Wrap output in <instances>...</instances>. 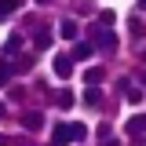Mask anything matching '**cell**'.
Wrapping results in <instances>:
<instances>
[{"mask_svg":"<svg viewBox=\"0 0 146 146\" xmlns=\"http://www.w3.org/2000/svg\"><path fill=\"white\" fill-rule=\"evenodd\" d=\"M36 4H40V7H44V4H51V0H36Z\"/></svg>","mask_w":146,"mask_h":146,"instance_id":"19","label":"cell"},{"mask_svg":"<svg viewBox=\"0 0 146 146\" xmlns=\"http://www.w3.org/2000/svg\"><path fill=\"white\" fill-rule=\"evenodd\" d=\"M33 44L40 48V51H48L51 48V29H36V36H33Z\"/></svg>","mask_w":146,"mask_h":146,"instance_id":"8","label":"cell"},{"mask_svg":"<svg viewBox=\"0 0 146 146\" xmlns=\"http://www.w3.org/2000/svg\"><path fill=\"white\" fill-rule=\"evenodd\" d=\"M4 117H7V106H4V102H0V121H4Z\"/></svg>","mask_w":146,"mask_h":146,"instance_id":"18","label":"cell"},{"mask_svg":"<svg viewBox=\"0 0 146 146\" xmlns=\"http://www.w3.org/2000/svg\"><path fill=\"white\" fill-rule=\"evenodd\" d=\"M124 91H128V102H143V91H139V88H131V84H128Z\"/></svg>","mask_w":146,"mask_h":146,"instance_id":"16","label":"cell"},{"mask_svg":"<svg viewBox=\"0 0 146 146\" xmlns=\"http://www.w3.org/2000/svg\"><path fill=\"white\" fill-rule=\"evenodd\" d=\"M91 40H95L91 48H102V51H113V48H117V33H113V29H95Z\"/></svg>","mask_w":146,"mask_h":146,"instance_id":"2","label":"cell"},{"mask_svg":"<svg viewBox=\"0 0 146 146\" xmlns=\"http://www.w3.org/2000/svg\"><path fill=\"white\" fill-rule=\"evenodd\" d=\"M15 7H18V0H0V22H4V18L11 15Z\"/></svg>","mask_w":146,"mask_h":146,"instance_id":"14","label":"cell"},{"mask_svg":"<svg viewBox=\"0 0 146 146\" xmlns=\"http://www.w3.org/2000/svg\"><path fill=\"white\" fill-rule=\"evenodd\" d=\"M51 73L58 77V80H70V77H73V58H70V55H55Z\"/></svg>","mask_w":146,"mask_h":146,"instance_id":"3","label":"cell"},{"mask_svg":"<svg viewBox=\"0 0 146 146\" xmlns=\"http://www.w3.org/2000/svg\"><path fill=\"white\" fill-rule=\"evenodd\" d=\"M58 33L66 36V40H73V36H77V22H70V18H66V22L58 26Z\"/></svg>","mask_w":146,"mask_h":146,"instance_id":"11","label":"cell"},{"mask_svg":"<svg viewBox=\"0 0 146 146\" xmlns=\"http://www.w3.org/2000/svg\"><path fill=\"white\" fill-rule=\"evenodd\" d=\"M143 131H146V113H135V117L128 121V135H131V139H143Z\"/></svg>","mask_w":146,"mask_h":146,"instance_id":"5","label":"cell"},{"mask_svg":"<svg viewBox=\"0 0 146 146\" xmlns=\"http://www.w3.org/2000/svg\"><path fill=\"white\" fill-rule=\"evenodd\" d=\"M102 146H121V143H117V139H102Z\"/></svg>","mask_w":146,"mask_h":146,"instance_id":"17","label":"cell"},{"mask_svg":"<svg viewBox=\"0 0 146 146\" xmlns=\"http://www.w3.org/2000/svg\"><path fill=\"white\" fill-rule=\"evenodd\" d=\"M55 106H58V110H70L73 106V91H58V95H55Z\"/></svg>","mask_w":146,"mask_h":146,"instance_id":"10","label":"cell"},{"mask_svg":"<svg viewBox=\"0 0 146 146\" xmlns=\"http://www.w3.org/2000/svg\"><path fill=\"white\" fill-rule=\"evenodd\" d=\"M0 146H7V139H4V135H0Z\"/></svg>","mask_w":146,"mask_h":146,"instance_id":"20","label":"cell"},{"mask_svg":"<svg viewBox=\"0 0 146 146\" xmlns=\"http://www.w3.org/2000/svg\"><path fill=\"white\" fill-rule=\"evenodd\" d=\"M113 26V11H99V29H110Z\"/></svg>","mask_w":146,"mask_h":146,"instance_id":"15","label":"cell"},{"mask_svg":"<svg viewBox=\"0 0 146 146\" xmlns=\"http://www.w3.org/2000/svg\"><path fill=\"white\" fill-rule=\"evenodd\" d=\"M22 128L40 131V128H44V113H40V110H26V113H22Z\"/></svg>","mask_w":146,"mask_h":146,"instance_id":"4","label":"cell"},{"mask_svg":"<svg viewBox=\"0 0 146 146\" xmlns=\"http://www.w3.org/2000/svg\"><path fill=\"white\" fill-rule=\"evenodd\" d=\"M91 55H95V48H91L88 40H80V44L73 48V55H70V58H77V62H84V58H91Z\"/></svg>","mask_w":146,"mask_h":146,"instance_id":"6","label":"cell"},{"mask_svg":"<svg viewBox=\"0 0 146 146\" xmlns=\"http://www.w3.org/2000/svg\"><path fill=\"white\" fill-rule=\"evenodd\" d=\"M11 66H7V62H0V88H7V84H11Z\"/></svg>","mask_w":146,"mask_h":146,"instance_id":"13","label":"cell"},{"mask_svg":"<svg viewBox=\"0 0 146 146\" xmlns=\"http://www.w3.org/2000/svg\"><path fill=\"white\" fill-rule=\"evenodd\" d=\"M143 58H146V51H143Z\"/></svg>","mask_w":146,"mask_h":146,"instance_id":"23","label":"cell"},{"mask_svg":"<svg viewBox=\"0 0 146 146\" xmlns=\"http://www.w3.org/2000/svg\"><path fill=\"white\" fill-rule=\"evenodd\" d=\"M18 48H22V36L15 33V36H7V44H4V55H15Z\"/></svg>","mask_w":146,"mask_h":146,"instance_id":"12","label":"cell"},{"mask_svg":"<svg viewBox=\"0 0 146 146\" xmlns=\"http://www.w3.org/2000/svg\"><path fill=\"white\" fill-rule=\"evenodd\" d=\"M139 80H143V84H146V73H139Z\"/></svg>","mask_w":146,"mask_h":146,"instance_id":"21","label":"cell"},{"mask_svg":"<svg viewBox=\"0 0 146 146\" xmlns=\"http://www.w3.org/2000/svg\"><path fill=\"white\" fill-rule=\"evenodd\" d=\"M84 135H88V128H84V124H55L51 143H55V146H66V143H84Z\"/></svg>","mask_w":146,"mask_h":146,"instance_id":"1","label":"cell"},{"mask_svg":"<svg viewBox=\"0 0 146 146\" xmlns=\"http://www.w3.org/2000/svg\"><path fill=\"white\" fill-rule=\"evenodd\" d=\"M106 77V70H99V66H91V70H84V80H88V88H99V80Z\"/></svg>","mask_w":146,"mask_h":146,"instance_id":"7","label":"cell"},{"mask_svg":"<svg viewBox=\"0 0 146 146\" xmlns=\"http://www.w3.org/2000/svg\"><path fill=\"white\" fill-rule=\"evenodd\" d=\"M139 7H146V0H139Z\"/></svg>","mask_w":146,"mask_h":146,"instance_id":"22","label":"cell"},{"mask_svg":"<svg viewBox=\"0 0 146 146\" xmlns=\"http://www.w3.org/2000/svg\"><path fill=\"white\" fill-rule=\"evenodd\" d=\"M102 102V91L99 88H84V106H99Z\"/></svg>","mask_w":146,"mask_h":146,"instance_id":"9","label":"cell"}]
</instances>
